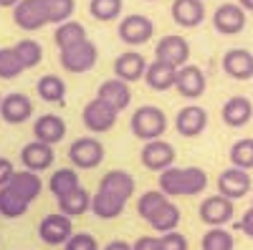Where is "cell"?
<instances>
[{
    "label": "cell",
    "instance_id": "6da1fadb",
    "mask_svg": "<svg viewBox=\"0 0 253 250\" xmlns=\"http://www.w3.org/2000/svg\"><path fill=\"white\" fill-rule=\"evenodd\" d=\"M208 187V175L200 167H167L160 172V190L167 197H190L200 195Z\"/></svg>",
    "mask_w": 253,
    "mask_h": 250
},
{
    "label": "cell",
    "instance_id": "7a4b0ae2",
    "mask_svg": "<svg viewBox=\"0 0 253 250\" xmlns=\"http://www.w3.org/2000/svg\"><path fill=\"white\" fill-rule=\"evenodd\" d=\"M167 132V116L162 109L157 107H139L132 114V134L142 142H152V139H162V134Z\"/></svg>",
    "mask_w": 253,
    "mask_h": 250
},
{
    "label": "cell",
    "instance_id": "3957f363",
    "mask_svg": "<svg viewBox=\"0 0 253 250\" xmlns=\"http://www.w3.org/2000/svg\"><path fill=\"white\" fill-rule=\"evenodd\" d=\"M117 116L119 111L112 107V104H107L104 99H91L86 107H84L81 111V121L84 127H86L91 134H101V132H109L114 124H117Z\"/></svg>",
    "mask_w": 253,
    "mask_h": 250
},
{
    "label": "cell",
    "instance_id": "277c9868",
    "mask_svg": "<svg viewBox=\"0 0 253 250\" xmlns=\"http://www.w3.org/2000/svg\"><path fill=\"white\" fill-rule=\"evenodd\" d=\"M69 159L76 170H94L104 162V144L94 137H79L69 147Z\"/></svg>",
    "mask_w": 253,
    "mask_h": 250
},
{
    "label": "cell",
    "instance_id": "5b68a950",
    "mask_svg": "<svg viewBox=\"0 0 253 250\" xmlns=\"http://www.w3.org/2000/svg\"><path fill=\"white\" fill-rule=\"evenodd\" d=\"M96 58H99V48L91 43V40H84V43H76L71 48L61 51V66H63V71L79 76V73L91 71Z\"/></svg>",
    "mask_w": 253,
    "mask_h": 250
},
{
    "label": "cell",
    "instance_id": "8992f818",
    "mask_svg": "<svg viewBox=\"0 0 253 250\" xmlns=\"http://www.w3.org/2000/svg\"><path fill=\"white\" fill-rule=\"evenodd\" d=\"M119 40L126 46H144L147 40L152 38L155 33V23L147 15H139V13H132V15H126L122 18V23H119Z\"/></svg>",
    "mask_w": 253,
    "mask_h": 250
},
{
    "label": "cell",
    "instance_id": "52a82bcc",
    "mask_svg": "<svg viewBox=\"0 0 253 250\" xmlns=\"http://www.w3.org/2000/svg\"><path fill=\"white\" fill-rule=\"evenodd\" d=\"M198 215L208 227H223L233 220V200L220 192L213 197H205L198 207Z\"/></svg>",
    "mask_w": 253,
    "mask_h": 250
},
{
    "label": "cell",
    "instance_id": "ba28073f",
    "mask_svg": "<svg viewBox=\"0 0 253 250\" xmlns=\"http://www.w3.org/2000/svg\"><path fill=\"white\" fill-rule=\"evenodd\" d=\"M13 20L18 28L23 31H38L43 28L48 20V10H46V0H20L13 8Z\"/></svg>",
    "mask_w": 253,
    "mask_h": 250
},
{
    "label": "cell",
    "instance_id": "9c48e42d",
    "mask_svg": "<svg viewBox=\"0 0 253 250\" xmlns=\"http://www.w3.org/2000/svg\"><path fill=\"white\" fill-rule=\"evenodd\" d=\"M175 147L172 144H167L165 139H152V142H144V147H142V164L147 167V170H152V172H165L167 167H172L175 164Z\"/></svg>",
    "mask_w": 253,
    "mask_h": 250
},
{
    "label": "cell",
    "instance_id": "30bf717a",
    "mask_svg": "<svg viewBox=\"0 0 253 250\" xmlns=\"http://www.w3.org/2000/svg\"><path fill=\"white\" fill-rule=\"evenodd\" d=\"M74 235V225L71 217L63 213H53L46 215L38 225V238L43 240L46 245H66V240Z\"/></svg>",
    "mask_w": 253,
    "mask_h": 250
},
{
    "label": "cell",
    "instance_id": "8fae6325",
    "mask_svg": "<svg viewBox=\"0 0 253 250\" xmlns=\"http://www.w3.org/2000/svg\"><path fill=\"white\" fill-rule=\"evenodd\" d=\"M155 58L162 61V64H170V66H185L187 58H190V43L177 36V33H170V36H162L155 46Z\"/></svg>",
    "mask_w": 253,
    "mask_h": 250
},
{
    "label": "cell",
    "instance_id": "7c38bea8",
    "mask_svg": "<svg viewBox=\"0 0 253 250\" xmlns=\"http://www.w3.org/2000/svg\"><path fill=\"white\" fill-rule=\"evenodd\" d=\"M218 192L230 197V200H241L251 192V175L248 170H241V167H233L230 164V170H223L220 177H218Z\"/></svg>",
    "mask_w": 253,
    "mask_h": 250
},
{
    "label": "cell",
    "instance_id": "4fadbf2b",
    "mask_svg": "<svg viewBox=\"0 0 253 250\" xmlns=\"http://www.w3.org/2000/svg\"><path fill=\"white\" fill-rule=\"evenodd\" d=\"M147 66L150 64H147V58L139 51H124L114 61V76L126 83H137V81H144Z\"/></svg>",
    "mask_w": 253,
    "mask_h": 250
},
{
    "label": "cell",
    "instance_id": "5bb4252c",
    "mask_svg": "<svg viewBox=\"0 0 253 250\" xmlns=\"http://www.w3.org/2000/svg\"><path fill=\"white\" fill-rule=\"evenodd\" d=\"M56 159V152H53V144H46L41 139H33L28 142L23 149H20V162H23L26 170H33V172H43L53 164Z\"/></svg>",
    "mask_w": 253,
    "mask_h": 250
},
{
    "label": "cell",
    "instance_id": "9a60e30c",
    "mask_svg": "<svg viewBox=\"0 0 253 250\" xmlns=\"http://www.w3.org/2000/svg\"><path fill=\"white\" fill-rule=\"evenodd\" d=\"M208 127V114L203 107H195V104H190V107L180 109L177 116H175V129L177 134L193 139V137H200Z\"/></svg>",
    "mask_w": 253,
    "mask_h": 250
},
{
    "label": "cell",
    "instance_id": "2e32d148",
    "mask_svg": "<svg viewBox=\"0 0 253 250\" xmlns=\"http://www.w3.org/2000/svg\"><path fill=\"white\" fill-rule=\"evenodd\" d=\"M213 26L223 36H236L246 28V10L241 5H233V3H223L213 13Z\"/></svg>",
    "mask_w": 253,
    "mask_h": 250
},
{
    "label": "cell",
    "instance_id": "e0dca14e",
    "mask_svg": "<svg viewBox=\"0 0 253 250\" xmlns=\"http://www.w3.org/2000/svg\"><path fill=\"white\" fill-rule=\"evenodd\" d=\"M175 89L180 91V96L185 99H198L205 94V73L203 69H198L195 64H185L177 69V78H175Z\"/></svg>",
    "mask_w": 253,
    "mask_h": 250
},
{
    "label": "cell",
    "instance_id": "ac0fdd59",
    "mask_svg": "<svg viewBox=\"0 0 253 250\" xmlns=\"http://www.w3.org/2000/svg\"><path fill=\"white\" fill-rule=\"evenodd\" d=\"M223 124L230 129H241L253 119V104L248 96H230L220 109Z\"/></svg>",
    "mask_w": 253,
    "mask_h": 250
},
{
    "label": "cell",
    "instance_id": "d6986e66",
    "mask_svg": "<svg viewBox=\"0 0 253 250\" xmlns=\"http://www.w3.org/2000/svg\"><path fill=\"white\" fill-rule=\"evenodd\" d=\"M31 114H33V104H31V99L26 94L13 91V94L3 96V104H0V116H3L5 124H23V121L31 119Z\"/></svg>",
    "mask_w": 253,
    "mask_h": 250
},
{
    "label": "cell",
    "instance_id": "ffe728a7",
    "mask_svg": "<svg viewBox=\"0 0 253 250\" xmlns=\"http://www.w3.org/2000/svg\"><path fill=\"white\" fill-rule=\"evenodd\" d=\"M223 71L233 81L253 78V53L246 51V48H230L223 56Z\"/></svg>",
    "mask_w": 253,
    "mask_h": 250
},
{
    "label": "cell",
    "instance_id": "44dd1931",
    "mask_svg": "<svg viewBox=\"0 0 253 250\" xmlns=\"http://www.w3.org/2000/svg\"><path fill=\"white\" fill-rule=\"evenodd\" d=\"M132 83H126V81H122V78H107L99 86V99H104L107 104H112V107L117 109V111H124L126 107H129V101H132Z\"/></svg>",
    "mask_w": 253,
    "mask_h": 250
},
{
    "label": "cell",
    "instance_id": "7402d4cb",
    "mask_svg": "<svg viewBox=\"0 0 253 250\" xmlns=\"http://www.w3.org/2000/svg\"><path fill=\"white\" fill-rule=\"evenodd\" d=\"M33 137L46 142V144H56L66 137V121H63L58 114H43L33 121Z\"/></svg>",
    "mask_w": 253,
    "mask_h": 250
},
{
    "label": "cell",
    "instance_id": "603a6c76",
    "mask_svg": "<svg viewBox=\"0 0 253 250\" xmlns=\"http://www.w3.org/2000/svg\"><path fill=\"white\" fill-rule=\"evenodd\" d=\"M99 190H107V192H112V195H117V197H122L126 202L134 195L137 182H134V177L129 172H124V170H109L107 175L101 177Z\"/></svg>",
    "mask_w": 253,
    "mask_h": 250
},
{
    "label": "cell",
    "instance_id": "cb8c5ba5",
    "mask_svg": "<svg viewBox=\"0 0 253 250\" xmlns=\"http://www.w3.org/2000/svg\"><path fill=\"white\" fill-rule=\"evenodd\" d=\"M172 20L182 28H195L205 20L203 0H175L172 3Z\"/></svg>",
    "mask_w": 253,
    "mask_h": 250
},
{
    "label": "cell",
    "instance_id": "d4e9b609",
    "mask_svg": "<svg viewBox=\"0 0 253 250\" xmlns=\"http://www.w3.org/2000/svg\"><path fill=\"white\" fill-rule=\"evenodd\" d=\"M175 78H177V66H170V64H162V61H152L147 66V73H144V83L150 86L152 91H167L175 86Z\"/></svg>",
    "mask_w": 253,
    "mask_h": 250
},
{
    "label": "cell",
    "instance_id": "484cf974",
    "mask_svg": "<svg viewBox=\"0 0 253 250\" xmlns=\"http://www.w3.org/2000/svg\"><path fill=\"white\" fill-rule=\"evenodd\" d=\"M124 210V200L107 192V190H96L91 195V213L99 217V220H114L119 217Z\"/></svg>",
    "mask_w": 253,
    "mask_h": 250
},
{
    "label": "cell",
    "instance_id": "4316f807",
    "mask_svg": "<svg viewBox=\"0 0 253 250\" xmlns=\"http://www.w3.org/2000/svg\"><path fill=\"white\" fill-rule=\"evenodd\" d=\"M56 200H58V213L69 215V217H79V215H84L86 210H91V195L84 190L81 184L76 187V190L56 197Z\"/></svg>",
    "mask_w": 253,
    "mask_h": 250
},
{
    "label": "cell",
    "instance_id": "83f0119b",
    "mask_svg": "<svg viewBox=\"0 0 253 250\" xmlns=\"http://www.w3.org/2000/svg\"><path fill=\"white\" fill-rule=\"evenodd\" d=\"M28 200L20 195L18 190H13L10 184L5 187H0V215L8 217V220H18V217H23L26 210H28Z\"/></svg>",
    "mask_w": 253,
    "mask_h": 250
},
{
    "label": "cell",
    "instance_id": "f1b7e54d",
    "mask_svg": "<svg viewBox=\"0 0 253 250\" xmlns=\"http://www.w3.org/2000/svg\"><path fill=\"white\" fill-rule=\"evenodd\" d=\"M13 190H18L20 195H23L28 202H33V200H38V195H41V190H43V182H41V177H38V172H33V170H15V175H13V179L8 182Z\"/></svg>",
    "mask_w": 253,
    "mask_h": 250
},
{
    "label": "cell",
    "instance_id": "f546056e",
    "mask_svg": "<svg viewBox=\"0 0 253 250\" xmlns=\"http://www.w3.org/2000/svg\"><path fill=\"white\" fill-rule=\"evenodd\" d=\"M36 91L46 104H63V99H66V81L56 73H46L38 78Z\"/></svg>",
    "mask_w": 253,
    "mask_h": 250
},
{
    "label": "cell",
    "instance_id": "4dcf8cb0",
    "mask_svg": "<svg viewBox=\"0 0 253 250\" xmlns=\"http://www.w3.org/2000/svg\"><path fill=\"white\" fill-rule=\"evenodd\" d=\"M147 222H150L152 230L160 233V235L170 233V230H177V225H180V207H177L172 200H167Z\"/></svg>",
    "mask_w": 253,
    "mask_h": 250
},
{
    "label": "cell",
    "instance_id": "1f68e13d",
    "mask_svg": "<svg viewBox=\"0 0 253 250\" xmlns=\"http://www.w3.org/2000/svg\"><path fill=\"white\" fill-rule=\"evenodd\" d=\"M53 40L63 51V48H71L76 43H84V40H89V38H86V28H84L79 20H63V23H58V28L53 33Z\"/></svg>",
    "mask_w": 253,
    "mask_h": 250
},
{
    "label": "cell",
    "instance_id": "d6a6232c",
    "mask_svg": "<svg viewBox=\"0 0 253 250\" xmlns=\"http://www.w3.org/2000/svg\"><path fill=\"white\" fill-rule=\"evenodd\" d=\"M76 187H79V172L71 170V167L56 170V172L51 175V182H48V190H51V195H56V197L76 190Z\"/></svg>",
    "mask_w": 253,
    "mask_h": 250
},
{
    "label": "cell",
    "instance_id": "836d02e7",
    "mask_svg": "<svg viewBox=\"0 0 253 250\" xmlns=\"http://www.w3.org/2000/svg\"><path fill=\"white\" fill-rule=\"evenodd\" d=\"M230 164L241 167V170H253V137H243L230 144Z\"/></svg>",
    "mask_w": 253,
    "mask_h": 250
},
{
    "label": "cell",
    "instance_id": "e575fe53",
    "mask_svg": "<svg viewBox=\"0 0 253 250\" xmlns=\"http://www.w3.org/2000/svg\"><path fill=\"white\" fill-rule=\"evenodd\" d=\"M13 48H15V53H18V58H20V64H23L26 69H33V66H38L41 61H43V48H41L38 40L23 38V40H18Z\"/></svg>",
    "mask_w": 253,
    "mask_h": 250
},
{
    "label": "cell",
    "instance_id": "d590c367",
    "mask_svg": "<svg viewBox=\"0 0 253 250\" xmlns=\"http://www.w3.org/2000/svg\"><path fill=\"white\" fill-rule=\"evenodd\" d=\"M122 0H89V13L91 18L101 20V23H109L122 15Z\"/></svg>",
    "mask_w": 253,
    "mask_h": 250
},
{
    "label": "cell",
    "instance_id": "8d00e7d4",
    "mask_svg": "<svg viewBox=\"0 0 253 250\" xmlns=\"http://www.w3.org/2000/svg\"><path fill=\"white\" fill-rule=\"evenodd\" d=\"M167 200H170V197H167L162 190H150V192H144V195L137 200V213H139V217H142V220H150Z\"/></svg>",
    "mask_w": 253,
    "mask_h": 250
},
{
    "label": "cell",
    "instance_id": "74e56055",
    "mask_svg": "<svg viewBox=\"0 0 253 250\" xmlns=\"http://www.w3.org/2000/svg\"><path fill=\"white\" fill-rule=\"evenodd\" d=\"M203 250H233V235L225 227H210L200 240Z\"/></svg>",
    "mask_w": 253,
    "mask_h": 250
},
{
    "label": "cell",
    "instance_id": "f35d334b",
    "mask_svg": "<svg viewBox=\"0 0 253 250\" xmlns=\"http://www.w3.org/2000/svg\"><path fill=\"white\" fill-rule=\"evenodd\" d=\"M26 71V66L20 64V58L15 53V48H0V78H18Z\"/></svg>",
    "mask_w": 253,
    "mask_h": 250
},
{
    "label": "cell",
    "instance_id": "ab89813d",
    "mask_svg": "<svg viewBox=\"0 0 253 250\" xmlns=\"http://www.w3.org/2000/svg\"><path fill=\"white\" fill-rule=\"evenodd\" d=\"M46 10H48V20L58 26L63 20H71L76 10V0H46Z\"/></svg>",
    "mask_w": 253,
    "mask_h": 250
},
{
    "label": "cell",
    "instance_id": "60d3db41",
    "mask_svg": "<svg viewBox=\"0 0 253 250\" xmlns=\"http://www.w3.org/2000/svg\"><path fill=\"white\" fill-rule=\"evenodd\" d=\"M63 250H101V248H99V243H96L94 235H89V233H74L66 240Z\"/></svg>",
    "mask_w": 253,
    "mask_h": 250
},
{
    "label": "cell",
    "instance_id": "b9f144b4",
    "mask_svg": "<svg viewBox=\"0 0 253 250\" xmlns=\"http://www.w3.org/2000/svg\"><path fill=\"white\" fill-rule=\"evenodd\" d=\"M160 240H162V250H187V238L177 230L160 235Z\"/></svg>",
    "mask_w": 253,
    "mask_h": 250
},
{
    "label": "cell",
    "instance_id": "7bdbcfd3",
    "mask_svg": "<svg viewBox=\"0 0 253 250\" xmlns=\"http://www.w3.org/2000/svg\"><path fill=\"white\" fill-rule=\"evenodd\" d=\"M132 250H162V240L152 235H142L132 243Z\"/></svg>",
    "mask_w": 253,
    "mask_h": 250
},
{
    "label": "cell",
    "instance_id": "ee69618b",
    "mask_svg": "<svg viewBox=\"0 0 253 250\" xmlns=\"http://www.w3.org/2000/svg\"><path fill=\"white\" fill-rule=\"evenodd\" d=\"M13 175H15L13 162H10L8 157H0V187H5V184L13 179Z\"/></svg>",
    "mask_w": 253,
    "mask_h": 250
},
{
    "label": "cell",
    "instance_id": "f6af8a7d",
    "mask_svg": "<svg viewBox=\"0 0 253 250\" xmlns=\"http://www.w3.org/2000/svg\"><path fill=\"white\" fill-rule=\"evenodd\" d=\"M238 230H241L243 235L253 238V205L243 213V217H241V222H238Z\"/></svg>",
    "mask_w": 253,
    "mask_h": 250
},
{
    "label": "cell",
    "instance_id": "bcb514c9",
    "mask_svg": "<svg viewBox=\"0 0 253 250\" xmlns=\"http://www.w3.org/2000/svg\"><path fill=\"white\" fill-rule=\"evenodd\" d=\"M101 250H132V245L126 243V240H112V243H107Z\"/></svg>",
    "mask_w": 253,
    "mask_h": 250
},
{
    "label": "cell",
    "instance_id": "7dc6e473",
    "mask_svg": "<svg viewBox=\"0 0 253 250\" xmlns=\"http://www.w3.org/2000/svg\"><path fill=\"white\" fill-rule=\"evenodd\" d=\"M20 0H0V8H15Z\"/></svg>",
    "mask_w": 253,
    "mask_h": 250
},
{
    "label": "cell",
    "instance_id": "c3c4849f",
    "mask_svg": "<svg viewBox=\"0 0 253 250\" xmlns=\"http://www.w3.org/2000/svg\"><path fill=\"white\" fill-rule=\"evenodd\" d=\"M238 5H241L243 10H251V13H253V0H238Z\"/></svg>",
    "mask_w": 253,
    "mask_h": 250
},
{
    "label": "cell",
    "instance_id": "681fc988",
    "mask_svg": "<svg viewBox=\"0 0 253 250\" xmlns=\"http://www.w3.org/2000/svg\"><path fill=\"white\" fill-rule=\"evenodd\" d=\"M0 104H3V96H0Z\"/></svg>",
    "mask_w": 253,
    "mask_h": 250
},
{
    "label": "cell",
    "instance_id": "f907efd6",
    "mask_svg": "<svg viewBox=\"0 0 253 250\" xmlns=\"http://www.w3.org/2000/svg\"><path fill=\"white\" fill-rule=\"evenodd\" d=\"M150 3H155V0H150Z\"/></svg>",
    "mask_w": 253,
    "mask_h": 250
}]
</instances>
